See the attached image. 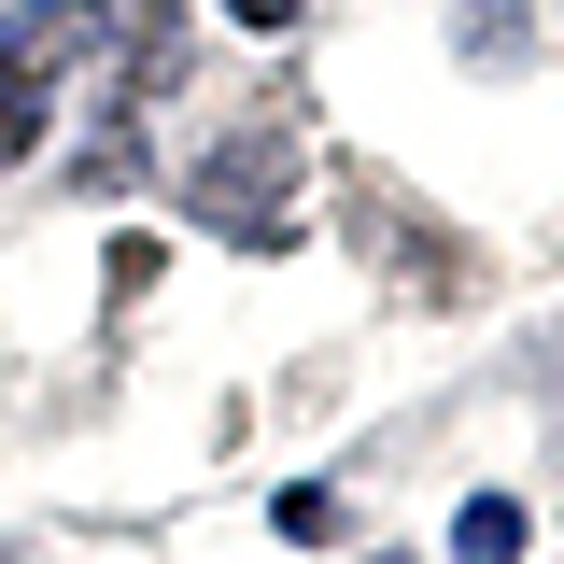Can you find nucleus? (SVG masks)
Listing matches in <instances>:
<instances>
[{
    "instance_id": "obj_1",
    "label": "nucleus",
    "mask_w": 564,
    "mask_h": 564,
    "mask_svg": "<svg viewBox=\"0 0 564 564\" xmlns=\"http://www.w3.org/2000/svg\"><path fill=\"white\" fill-rule=\"evenodd\" d=\"M296 113H311L296 85L240 99V128L184 170V212H198V226H226L240 254H282V240H296V155H311V128H296Z\"/></svg>"
},
{
    "instance_id": "obj_2",
    "label": "nucleus",
    "mask_w": 564,
    "mask_h": 564,
    "mask_svg": "<svg viewBox=\"0 0 564 564\" xmlns=\"http://www.w3.org/2000/svg\"><path fill=\"white\" fill-rule=\"evenodd\" d=\"M113 57V0H14L0 14V170L43 155V113H57L70 70Z\"/></svg>"
},
{
    "instance_id": "obj_3",
    "label": "nucleus",
    "mask_w": 564,
    "mask_h": 564,
    "mask_svg": "<svg viewBox=\"0 0 564 564\" xmlns=\"http://www.w3.org/2000/svg\"><path fill=\"white\" fill-rule=\"evenodd\" d=\"M452 564H522V494H466V522H452Z\"/></svg>"
},
{
    "instance_id": "obj_4",
    "label": "nucleus",
    "mask_w": 564,
    "mask_h": 564,
    "mask_svg": "<svg viewBox=\"0 0 564 564\" xmlns=\"http://www.w3.org/2000/svg\"><path fill=\"white\" fill-rule=\"evenodd\" d=\"M282 536H296V551H311V536H339V494H325V480H296V494H282Z\"/></svg>"
},
{
    "instance_id": "obj_5",
    "label": "nucleus",
    "mask_w": 564,
    "mask_h": 564,
    "mask_svg": "<svg viewBox=\"0 0 564 564\" xmlns=\"http://www.w3.org/2000/svg\"><path fill=\"white\" fill-rule=\"evenodd\" d=\"M226 14H240V29H296L311 0H226Z\"/></svg>"
}]
</instances>
